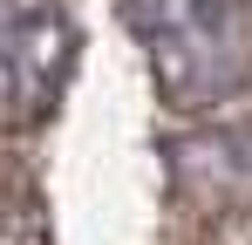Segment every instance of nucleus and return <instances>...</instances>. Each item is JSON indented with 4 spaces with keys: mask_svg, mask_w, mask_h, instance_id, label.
I'll list each match as a JSON object with an SVG mask.
<instances>
[{
    "mask_svg": "<svg viewBox=\"0 0 252 245\" xmlns=\"http://www.w3.org/2000/svg\"><path fill=\"white\" fill-rule=\"evenodd\" d=\"M75 28L55 0H0V136H21L62 102Z\"/></svg>",
    "mask_w": 252,
    "mask_h": 245,
    "instance_id": "f03ea898",
    "label": "nucleus"
},
{
    "mask_svg": "<svg viewBox=\"0 0 252 245\" xmlns=\"http://www.w3.org/2000/svg\"><path fill=\"white\" fill-rule=\"evenodd\" d=\"M177 170H184V191L211 204H252V122L198 136L191 150H177Z\"/></svg>",
    "mask_w": 252,
    "mask_h": 245,
    "instance_id": "7ed1b4c3",
    "label": "nucleus"
},
{
    "mask_svg": "<svg viewBox=\"0 0 252 245\" xmlns=\"http://www.w3.org/2000/svg\"><path fill=\"white\" fill-rule=\"evenodd\" d=\"M0 245H48V218L34 198V177L0 163Z\"/></svg>",
    "mask_w": 252,
    "mask_h": 245,
    "instance_id": "20e7f679",
    "label": "nucleus"
},
{
    "mask_svg": "<svg viewBox=\"0 0 252 245\" xmlns=\"http://www.w3.org/2000/svg\"><path fill=\"white\" fill-rule=\"evenodd\" d=\"M129 34L177 109H211L252 75V0H123Z\"/></svg>",
    "mask_w": 252,
    "mask_h": 245,
    "instance_id": "f257e3e1",
    "label": "nucleus"
}]
</instances>
